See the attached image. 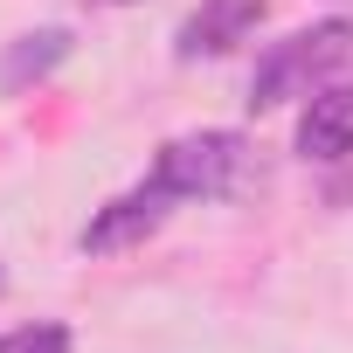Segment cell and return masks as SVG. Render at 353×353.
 Returning <instances> with one entry per match:
<instances>
[{
  "instance_id": "cell-4",
  "label": "cell",
  "mask_w": 353,
  "mask_h": 353,
  "mask_svg": "<svg viewBox=\"0 0 353 353\" xmlns=\"http://www.w3.org/2000/svg\"><path fill=\"white\" fill-rule=\"evenodd\" d=\"M298 159L312 166L353 159V83H325L298 104Z\"/></svg>"
},
{
  "instance_id": "cell-6",
  "label": "cell",
  "mask_w": 353,
  "mask_h": 353,
  "mask_svg": "<svg viewBox=\"0 0 353 353\" xmlns=\"http://www.w3.org/2000/svg\"><path fill=\"white\" fill-rule=\"evenodd\" d=\"M0 353H77V332L63 319H28L0 332Z\"/></svg>"
},
{
  "instance_id": "cell-3",
  "label": "cell",
  "mask_w": 353,
  "mask_h": 353,
  "mask_svg": "<svg viewBox=\"0 0 353 353\" xmlns=\"http://www.w3.org/2000/svg\"><path fill=\"white\" fill-rule=\"evenodd\" d=\"M263 28V0H201V8L173 28V56L181 63H215L229 49H243Z\"/></svg>"
},
{
  "instance_id": "cell-2",
  "label": "cell",
  "mask_w": 353,
  "mask_h": 353,
  "mask_svg": "<svg viewBox=\"0 0 353 353\" xmlns=\"http://www.w3.org/2000/svg\"><path fill=\"white\" fill-rule=\"evenodd\" d=\"M243 166H250V139L229 132V125H201V132L166 139L139 181L159 194L166 215H181V208H194V201H222V194L243 181Z\"/></svg>"
},
{
  "instance_id": "cell-5",
  "label": "cell",
  "mask_w": 353,
  "mask_h": 353,
  "mask_svg": "<svg viewBox=\"0 0 353 353\" xmlns=\"http://www.w3.org/2000/svg\"><path fill=\"white\" fill-rule=\"evenodd\" d=\"M70 49H77L70 28H28V35H14L8 49H0V97H21V90L49 83L70 63Z\"/></svg>"
},
{
  "instance_id": "cell-7",
  "label": "cell",
  "mask_w": 353,
  "mask_h": 353,
  "mask_svg": "<svg viewBox=\"0 0 353 353\" xmlns=\"http://www.w3.org/2000/svg\"><path fill=\"white\" fill-rule=\"evenodd\" d=\"M0 291H8V263H0Z\"/></svg>"
},
{
  "instance_id": "cell-1",
  "label": "cell",
  "mask_w": 353,
  "mask_h": 353,
  "mask_svg": "<svg viewBox=\"0 0 353 353\" xmlns=\"http://www.w3.org/2000/svg\"><path fill=\"white\" fill-rule=\"evenodd\" d=\"M353 56V21L332 14V21H312V28H291L284 42H270L250 70V111H284V104H305L312 90H325Z\"/></svg>"
}]
</instances>
